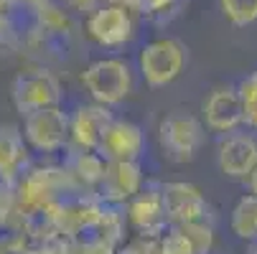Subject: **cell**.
<instances>
[{"mask_svg": "<svg viewBox=\"0 0 257 254\" xmlns=\"http://www.w3.org/2000/svg\"><path fill=\"white\" fill-rule=\"evenodd\" d=\"M158 142L171 163H191L206 142V125L191 112L176 110L158 122Z\"/></svg>", "mask_w": 257, "mask_h": 254, "instance_id": "6da1fadb", "label": "cell"}, {"mask_svg": "<svg viewBox=\"0 0 257 254\" xmlns=\"http://www.w3.org/2000/svg\"><path fill=\"white\" fill-rule=\"evenodd\" d=\"M82 84L89 97L104 107L122 104L133 92V71L125 59H97L82 71Z\"/></svg>", "mask_w": 257, "mask_h": 254, "instance_id": "7a4b0ae2", "label": "cell"}, {"mask_svg": "<svg viewBox=\"0 0 257 254\" xmlns=\"http://www.w3.org/2000/svg\"><path fill=\"white\" fill-rule=\"evenodd\" d=\"M186 46L178 39H153L138 54V69L151 89L173 84L186 66Z\"/></svg>", "mask_w": 257, "mask_h": 254, "instance_id": "3957f363", "label": "cell"}, {"mask_svg": "<svg viewBox=\"0 0 257 254\" xmlns=\"http://www.w3.org/2000/svg\"><path fill=\"white\" fill-rule=\"evenodd\" d=\"M21 132H23V140L31 150L44 153V155L59 153L69 142V115L59 104L28 112L23 117Z\"/></svg>", "mask_w": 257, "mask_h": 254, "instance_id": "277c9868", "label": "cell"}, {"mask_svg": "<svg viewBox=\"0 0 257 254\" xmlns=\"http://www.w3.org/2000/svg\"><path fill=\"white\" fill-rule=\"evenodd\" d=\"M13 104L21 117L36 110H44V107L61 104V84L46 69L21 71L13 82Z\"/></svg>", "mask_w": 257, "mask_h": 254, "instance_id": "5b68a950", "label": "cell"}, {"mask_svg": "<svg viewBox=\"0 0 257 254\" xmlns=\"http://www.w3.org/2000/svg\"><path fill=\"white\" fill-rule=\"evenodd\" d=\"M87 36L102 49H122L135 36V21L125 6H102L84 21Z\"/></svg>", "mask_w": 257, "mask_h": 254, "instance_id": "8992f818", "label": "cell"}, {"mask_svg": "<svg viewBox=\"0 0 257 254\" xmlns=\"http://www.w3.org/2000/svg\"><path fill=\"white\" fill-rule=\"evenodd\" d=\"M216 165L232 180H247L257 168V135L239 127L222 135L216 145Z\"/></svg>", "mask_w": 257, "mask_h": 254, "instance_id": "52a82bcc", "label": "cell"}, {"mask_svg": "<svg viewBox=\"0 0 257 254\" xmlns=\"http://www.w3.org/2000/svg\"><path fill=\"white\" fill-rule=\"evenodd\" d=\"M201 120H204L206 130L216 132V135H227V132L242 127L244 112H242L239 89L232 84L214 87L201 102Z\"/></svg>", "mask_w": 257, "mask_h": 254, "instance_id": "ba28073f", "label": "cell"}, {"mask_svg": "<svg viewBox=\"0 0 257 254\" xmlns=\"http://www.w3.org/2000/svg\"><path fill=\"white\" fill-rule=\"evenodd\" d=\"M99 198L120 206L143 191V168L138 160H107L99 180Z\"/></svg>", "mask_w": 257, "mask_h": 254, "instance_id": "9c48e42d", "label": "cell"}, {"mask_svg": "<svg viewBox=\"0 0 257 254\" xmlns=\"http://www.w3.org/2000/svg\"><path fill=\"white\" fill-rule=\"evenodd\" d=\"M163 206L168 224H191V221H206L209 216V201L194 183H183V180H173V183L161 186Z\"/></svg>", "mask_w": 257, "mask_h": 254, "instance_id": "30bf717a", "label": "cell"}, {"mask_svg": "<svg viewBox=\"0 0 257 254\" xmlns=\"http://www.w3.org/2000/svg\"><path fill=\"white\" fill-rule=\"evenodd\" d=\"M143 150H145V135L140 125L117 117L107 125L97 145V153L104 160H140Z\"/></svg>", "mask_w": 257, "mask_h": 254, "instance_id": "8fae6325", "label": "cell"}, {"mask_svg": "<svg viewBox=\"0 0 257 254\" xmlns=\"http://www.w3.org/2000/svg\"><path fill=\"white\" fill-rule=\"evenodd\" d=\"M112 112L109 107L92 102L82 104L79 110L69 117V142L77 150H97V145L107 130V125L112 122Z\"/></svg>", "mask_w": 257, "mask_h": 254, "instance_id": "7c38bea8", "label": "cell"}, {"mask_svg": "<svg viewBox=\"0 0 257 254\" xmlns=\"http://www.w3.org/2000/svg\"><path fill=\"white\" fill-rule=\"evenodd\" d=\"M127 221L140 236H161L168 229V216L161 188H145L127 206Z\"/></svg>", "mask_w": 257, "mask_h": 254, "instance_id": "4fadbf2b", "label": "cell"}, {"mask_svg": "<svg viewBox=\"0 0 257 254\" xmlns=\"http://www.w3.org/2000/svg\"><path fill=\"white\" fill-rule=\"evenodd\" d=\"M26 153L23 132L13 125H0V175H16L26 163Z\"/></svg>", "mask_w": 257, "mask_h": 254, "instance_id": "5bb4252c", "label": "cell"}, {"mask_svg": "<svg viewBox=\"0 0 257 254\" xmlns=\"http://www.w3.org/2000/svg\"><path fill=\"white\" fill-rule=\"evenodd\" d=\"M232 231L244 241H257V196L247 193L232 208Z\"/></svg>", "mask_w": 257, "mask_h": 254, "instance_id": "9a60e30c", "label": "cell"}, {"mask_svg": "<svg viewBox=\"0 0 257 254\" xmlns=\"http://www.w3.org/2000/svg\"><path fill=\"white\" fill-rule=\"evenodd\" d=\"M104 158L97 150H77L69 158V173L77 175L79 180H84L87 186H99L102 173H104Z\"/></svg>", "mask_w": 257, "mask_h": 254, "instance_id": "2e32d148", "label": "cell"}, {"mask_svg": "<svg viewBox=\"0 0 257 254\" xmlns=\"http://www.w3.org/2000/svg\"><path fill=\"white\" fill-rule=\"evenodd\" d=\"M219 11L237 28L257 23V0H219Z\"/></svg>", "mask_w": 257, "mask_h": 254, "instance_id": "e0dca14e", "label": "cell"}, {"mask_svg": "<svg viewBox=\"0 0 257 254\" xmlns=\"http://www.w3.org/2000/svg\"><path fill=\"white\" fill-rule=\"evenodd\" d=\"M239 99H242V112H244V125L257 132V71L247 74L239 84Z\"/></svg>", "mask_w": 257, "mask_h": 254, "instance_id": "ac0fdd59", "label": "cell"}, {"mask_svg": "<svg viewBox=\"0 0 257 254\" xmlns=\"http://www.w3.org/2000/svg\"><path fill=\"white\" fill-rule=\"evenodd\" d=\"M158 254H196V249H194L191 239L186 236V231L176 224H171V229H166L161 234Z\"/></svg>", "mask_w": 257, "mask_h": 254, "instance_id": "d6986e66", "label": "cell"}, {"mask_svg": "<svg viewBox=\"0 0 257 254\" xmlns=\"http://www.w3.org/2000/svg\"><path fill=\"white\" fill-rule=\"evenodd\" d=\"M186 231V236L191 239L196 254H209L211 246H214V231L206 221H191V224H176Z\"/></svg>", "mask_w": 257, "mask_h": 254, "instance_id": "ffe728a7", "label": "cell"}, {"mask_svg": "<svg viewBox=\"0 0 257 254\" xmlns=\"http://www.w3.org/2000/svg\"><path fill=\"white\" fill-rule=\"evenodd\" d=\"M145 6L156 13V11H166V8L171 6V0H145Z\"/></svg>", "mask_w": 257, "mask_h": 254, "instance_id": "44dd1931", "label": "cell"}, {"mask_svg": "<svg viewBox=\"0 0 257 254\" xmlns=\"http://www.w3.org/2000/svg\"><path fill=\"white\" fill-rule=\"evenodd\" d=\"M244 183L249 186V193H254V196H257V168H254V170L249 173V178L244 180Z\"/></svg>", "mask_w": 257, "mask_h": 254, "instance_id": "7402d4cb", "label": "cell"}, {"mask_svg": "<svg viewBox=\"0 0 257 254\" xmlns=\"http://www.w3.org/2000/svg\"><path fill=\"white\" fill-rule=\"evenodd\" d=\"M252 254H257V241H252Z\"/></svg>", "mask_w": 257, "mask_h": 254, "instance_id": "603a6c76", "label": "cell"}]
</instances>
